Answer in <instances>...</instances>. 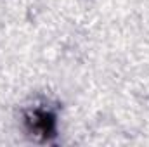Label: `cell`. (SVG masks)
<instances>
[{
    "instance_id": "6da1fadb",
    "label": "cell",
    "mask_w": 149,
    "mask_h": 147,
    "mask_svg": "<svg viewBox=\"0 0 149 147\" xmlns=\"http://www.w3.org/2000/svg\"><path fill=\"white\" fill-rule=\"evenodd\" d=\"M24 125L31 137L49 139L56 132V118L50 111L31 109L24 114Z\"/></svg>"
}]
</instances>
